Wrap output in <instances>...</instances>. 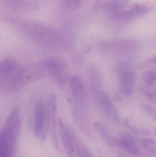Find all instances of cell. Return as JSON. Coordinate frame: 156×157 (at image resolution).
Segmentation results:
<instances>
[{
	"label": "cell",
	"instance_id": "cell-21",
	"mask_svg": "<svg viewBox=\"0 0 156 157\" xmlns=\"http://www.w3.org/2000/svg\"><path fill=\"white\" fill-rule=\"evenodd\" d=\"M119 139L126 144L132 145L136 146V142L134 138L128 133H120L119 134Z\"/></svg>",
	"mask_w": 156,
	"mask_h": 157
},
{
	"label": "cell",
	"instance_id": "cell-17",
	"mask_svg": "<svg viewBox=\"0 0 156 157\" xmlns=\"http://www.w3.org/2000/svg\"><path fill=\"white\" fill-rule=\"evenodd\" d=\"M121 83L133 85L136 79V75L133 70L127 71L119 75Z\"/></svg>",
	"mask_w": 156,
	"mask_h": 157
},
{
	"label": "cell",
	"instance_id": "cell-2",
	"mask_svg": "<svg viewBox=\"0 0 156 157\" xmlns=\"http://www.w3.org/2000/svg\"><path fill=\"white\" fill-rule=\"evenodd\" d=\"M22 67L13 59L2 60L0 64V85L7 91L20 89L19 78Z\"/></svg>",
	"mask_w": 156,
	"mask_h": 157
},
{
	"label": "cell",
	"instance_id": "cell-7",
	"mask_svg": "<svg viewBox=\"0 0 156 157\" xmlns=\"http://www.w3.org/2000/svg\"><path fill=\"white\" fill-rule=\"evenodd\" d=\"M41 99L37 101L35 106L34 118V132L36 138L44 136L45 127V109Z\"/></svg>",
	"mask_w": 156,
	"mask_h": 157
},
{
	"label": "cell",
	"instance_id": "cell-26",
	"mask_svg": "<svg viewBox=\"0 0 156 157\" xmlns=\"http://www.w3.org/2000/svg\"><path fill=\"white\" fill-rule=\"evenodd\" d=\"M117 157H128L127 156H126L125 155H122V154H118V155H117Z\"/></svg>",
	"mask_w": 156,
	"mask_h": 157
},
{
	"label": "cell",
	"instance_id": "cell-25",
	"mask_svg": "<svg viewBox=\"0 0 156 157\" xmlns=\"http://www.w3.org/2000/svg\"><path fill=\"white\" fill-rule=\"evenodd\" d=\"M150 61L152 63H154V64H156V56L153 57V58L150 59Z\"/></svg>",
	"mask_w": 156,
	"mask_h": 157
},
{
	"label": "cell",
	"instance_id": "cell-5",
	"mask_svg": "<svg viewBox=\"0 0 156 157\" xmlns=\"http://www.w3.org/2000/svg\"><path fill=\"white\" fill-rule=\"evenodd\" d=\"M69 101L72 116L76 124L84 134L90 135V129L86 108L80 106L73 100Z\"/></svg>",
	"mask_w": 156,
	"mask_h": 157
},
{
	"label": "cell",
	"instance_id": "cell-18",
	"mask_svg": "<svg viewBox=\"0 0 156 157\" xmlns=\"http://www.w3.org/2000/svg\"><path fill=\"white\" fill-rule=\"evenodd\" d=\"M142 78L146 84L149 86H153L156 83V71H150L146 72L143 75Z\"/></svg>",
	"mask_w": 156,
	"mask_h": 157
},
{
	"label": "cell",
	"instance_id": "cell-16",
	"mask_svg": "<svg viewBox=\"0 0 156 157\" xmlns=\"http://www.w3.org/2000/svg\"><path fill=\"white\" fill-rule=\"evenodd\" d=\"M114 141L120 147L124 149L130 154L134 155H138L140 154L139 150L136 148V146L132 145L122 142L119 138H114Z\"/></svg>",
	"mask_w": 156,
	"mask_h": 157
},
{
	"label": "cell",
	"instance_id": "cell-4",
	"mask_svg": "<svg viewBox=\"0 0 156 157\" xmlns=\"http://www.w3.org/2000/svg\"><path fill=\"white\" fill-rule=\"evenodd\" d=\"M0 2L7 9L21 13L35 11L38 9L39 6L37 0H0Z\"/></svg>",
	"mask_w": 156,
	"mask_h": 157
},
{
	"label": "cell",
	"instance_id": "cell-14",
	"mask_svg": "<svg viewBox=\"0 0 156 157\" xmlns=\"http://www.w3.org/2000/svg\"><path fill=\"white\" fill-rule=\"evenodd\" d=\"M86 2V0H61V6L65 11H75L83 6Z\"/></svg>",
	"mask_w": 156,
	"mask_h": 157
},
{
	"label": "cell",
	"instance_id": "cell-9",
	"mask_svg": "<svg viewBox=\"0 0 156 157\" xmlns=\"http://www.w3.org/2000/svg\"><path fill=\"white\" fill-rule=\"evenodd\" d=\"M70 85L73 101L80 106L86 108V95L80 78L77 76H73L71 79Z\"/></svg>",
	"mask_w": 156,
	"mask_h": 157
},
{
	"label": "cell",
	"instance_id": "cell-22",
	"mask_svg": "<svg viewBox=\"0 0 156 157\" xmlns=\"http://www.w3.org/2000/svg\"><path fill=\"white\" fill-rule=\"evenodd\" d=\"M141 108L153 120L156 121V109L147 104H143Z\"/></svg>",
	"mask_w": 156,
	"mask_h": 157
},
{
	"label": "cell",
	"instance_id": "cell-6",
	"mask_svg": "<svg viewBox=\"0 0 156 157\" xmlns=\"http://www.w3.org/2000/svg\"><path fill=\"white\" fill-rule=\"evenodd\" d=\"M93 93L98 105L112 121H117L119 115L108 95L100 89L93 90Z\"/></svg>",
	"mask_w": 156,
	"mask_h": 157
},
{
	"label": "cell",
	"instance_id": "cell-13",
	"mask_svg": "<svg viewBox=\"0 0 156 157\" xmlns=\"http://www.w3.org/2000/svg\"><path fill=\"white\" fill-rule=\"evenodd\" d=\"M94 127L98 134L101 137L105 144L111 147L113 146L114 143V139H112L103 124L100 122L96 121L94 122Z\"/></svg>",
	"mask_w": 156,
	"mask_h": 157
},
{
	"label": "cell",
	"instance_id": "cell-19",
	"mask_svg": "<svg viewBox=\"0 0 156 157\" xmlns=\"http://www.w3.org/2000/svg\"><path fill=\"white\" fill-rule=\"evenodd\" d=\"M118 88L119 91L125 96H131L133 92V85L121 83Z\"/></svg>",
	"mask_w": 156,
	"mask_h": 157
},
{
	"label": "cell",
	"instance_id": "cell-12",
	"mask_svg": "<svg viewBox=\"0 0 156 157\" xmlns=\"http://www.w3.org/2000/svg\"><path fill=\"white\" fill-rule=\"evenodd\" d=\"M130 0H114L104 4L103 9L107 13L118 12L122 9Z\"/></svg>",
	"mask_w": 156,
	"mask_h": 157
},
{
	"label": "cell",
	"instance_id": "cell-27",
	"mask_svg": "<svg viewBox=\"0 0 156 157\" xmlns=\"http://www.w3.org/2000/svg\"><path fill=\"white\" fill-rule=\"evenodd\" d=\"M155 133H156V132H155Z\"/></svg>",
	"mask_w": 156,
	"mask_h": 157
},
{
	"label": "cell",
	"instance_id": "cell-15",
	"mask_svg": "<svg viewBox=\"0 0 156 157\" xmlns=\"http://www.w3.org/2000/svg\"><path fill=\"white\" fill-rule=\"evenodd\" d=\"M13 151L5 136L0 134V157H12Z\"/></svg>",
	"mask_w": 156,
	"mask_h": 157
},
{
	"label": "cell",
	"instance_id": "cell-3",
	"mask_svg": "<svg viewBox=\"0 0 156 157\" xmlns=\"http://www.w3.org/2000/svg\"><path fill=\"white\" fill-rule=\"evenodd\" d=\"M42 64L45 75H49L59 85H64L67 75V66L64 62L54 59L43 62Z\"/></svg>",
	"mask_w": 156,
	"mask_h": 157
},
{
	"label": "cell",
	"instance_id": "cell-24",
	"mask_svg": "<svg viewBox=\"0 0 156 157\" xmlns=\"http://www.w3.org/2000/svg\"><path fill=\"white\" fill-rule=\"evenodd\" d=\"M143 93L145 94V95L147 96V98L153 101L154 103L156 104V92H152V91H149L147 90H143Z\"/></svg>",
	"mask_w": 156,
	"mask_h": 157
},
{
	"label": "cell",
	"instance_id": "cell-8",
	"mask_svg": "<svg viewBox=\"0 0 156 157\" xmlns=\"http://www.w3.org/2000/svg\"><path fill=\"white\" fill-rule=\"evenodd\" d=\"M60 134L64 149L69 157H77L73 139V133L69 128L61 121H59Z\"/></svg>",
	"mask_w": 156,
	"mask_h": 157
},
{
	"label": "cell",
	"instance_id": "cell-23",
	"mask_svg": "<svg viewBox=\"0 0 156 157\" xmlns=\"http://www.w3.org/2000/svg\"><path fill=\"white\" fill-rule=\"evenodd\" d=\"M143 144L146 149L150 151L156 147V142L151 138H144L143 139Z\"/></svg>",
	"mask_w": 156,
	"mask_h": 157
},
{
	"label": "cell",
	"instance_id": "cell-10",
	"mask_svg": "<svg viewBox=\"0 0 156 157\" xmlns=\"http://www.w3.org/2000/svg\"><path fill=\"white\" fill-rule=\"evenodd\" d=\"M151 9V6L146 3H136L126 11L122 12L121 14L130 17L140 16L147 13Z\"/></svg>",
	"mask_w": 156,
	"mask_h": 157
},
{
	"label": "cell",
	"instance_id": "cell-20",
	"mask_svg": "<svg viewBox=\"0 0 156 157\" xmlns=\"http://www.w3.org/2000/svg\"><path fill=\"white\" fill-rule=\"evenodd\" d=\"M132 70V69L130 63L126 62L120 63L115 67V71L119 75L127 71Z\"/></svg>",
	"mask_w": 156,
	"mask_h": 157
},
{
	"label": "cell",
	"instance_id": "cell-11",
	"mask_svg": "<svg viewBox=\"0 0 156 157\" xmlns=\"http://www.w3.org/2000/svg\"><path fill=\"white\" fill-rule=\"evenodd\" d=\"M74 145L77 155L79 157H94L90 150L81 141H80L75 134L73 133Z\"/></svg>",
	"mask_w": 156,
	"mask_h": 157
},
{
	"label": "cell",
	"instance_id": "cell-1",
	"mask_svg": "<svg viewBox=\"0 0 156 157\" xmlns=\"http://www.w3.org/2000/svg\"><path fill=\"white\" fill-rule=\"evenodd\" d=\"M10 22L19 27L32 39L43 43H60L68 37L67 31L39 22L12 17Z\"/></svg>",
	"mask_w": 156,
	"mask_h": 157
}]
</instances>
